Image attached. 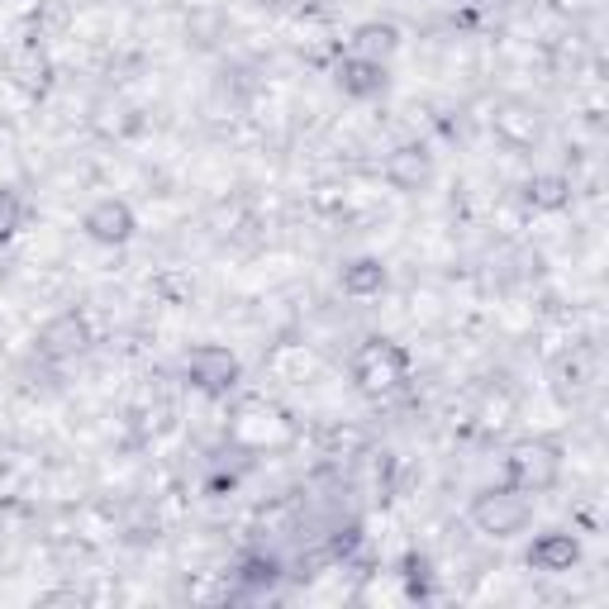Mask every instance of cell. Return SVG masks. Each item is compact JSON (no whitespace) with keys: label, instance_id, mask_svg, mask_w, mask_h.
<instances>
[{"label":"cell","instance_id":"cell-1","mask_svg":"<svg viewBox=\"0 0 609 609\" xmlns=\"http://www.w3.org/2000/svg\"><path fill=\"white\" fill-rule=\"evenodd\" d=\"M529 500H524V490H490V496L476 500V510L472 519L481 524V533H490V539H514L519 529L529 524Z\"/></svg>","mask_w":609,"mask_h":609},{"label":"cell","instance_id":"cell-2","mask_svg":"<svg viewBox=\"0 0 609 609\" xmlns=\"http://www.w3.org/2000/svg\"><path fill=\"white\" fill-rule=\"evenodd\" d=\"M191 381L200 390H224V386H234L239 381V362L229 347H196L191 353Z\"/></svg>","mask_w":609,"mask_h":609},{"label":"cell","instance_id":"cell-3","mask_svg":"<svg viewBox=\"0 0 609 609\" xmlns=\"http://www.w3.org/2000/svg\"><path fill=\"white\" fill-rule=\"evenodd\" d=\"M86 234L100 243H124L134 234V214H129L124 200H96V206L86 210Z\"/></svg>","mask_w":609,"mask_h":609},{"label":"cell","instance_id":"cell-4","mask_svg":"<svg viewBox=\"0 0 609 609\" xmlns=\"http://www.w3.org/2000/svg\"><path fill=\"white\" fill-rule=\"evenodd\" d=\"M576 557H582V547H576L572 533H543L529 547V567H539V572H572Z\"/></svg>","mask_w":609,"mask_h":609},{"label":"cell","instance_id":"cell-5","mask_svg":"<svg viewBox=\"0 0 609 609\" xmlns=\"http://www.w3.org/2000/svg\"><path fill=\"white\" fill-rule=\"evenodd\" d=\"M386 177L400 186V191H410V186H419L429 177V157L419 153V148H400L396 157H390V167H386Z\"/></svg>","mask_w":609,"mask_h":609},{"label":"cell","instance_id":"cell-6","mask_svg":"<svg viewBox=\"0 0 609 609\" xmlns=\"http://www.w3.org/2000/svg\"><path fill=\"white\" fill-rule=\"evenodd\" d=\"M343 286H347V291H357V296H372V291H381V286H386V272H381V263L362 257V263H353L343 272Z\"/></svg>","mask_w":609,"mask_h":609},{"label":"cell","instance_id":"cell-7","mask_svg":"<svg viewBox=\"0 0 609 609\" xmlns=\"http://www.w3.org/2000/svg\"><path fill=\"white\" fill-rule=\"evenodd\" d=\"M14 224H20V206H14V200L0 191V239H10L14 234Z\"/></svg>","mask_w":609,"mask_h":609}]
</instances>
